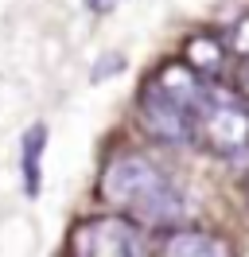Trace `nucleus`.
<instances>
[{
	"mask_svg": "<svg viewBox=\"0 0 249 257\" xmlns=\"http://www.w3.org/2000/svg\"><path fill=\"white\" fill-rule=\"evenodd\" d=\"M160 257H230V245L218 238V234H206V230H191V226H179L171 230L164 245H160Z\"/></svg>",
	"mask_w": 249,
	"mask_h": 257,
	"instance_id": "obj_5",
	"label": "nucleus"
},
{
	"mask_svg": "<svg viewBox=\"0 0 249 257\" xmlns=\"http://www.w3.org/2000/svg\"><path fill=\"white\" fill-rule=\"evenodd\" d=\"M237 82H241V97L249 101V59H245V66H241V78Z\"/></svg>",
	"mask_w": 249,
	"mask_h": 257,
	"instance_id": "obj_10",
	"label": "nucleus"
},
{
	"mask_svg": "<svg viewBox=\"0 0 249 257\" xmlns=\"http://www.w3.org/2000/svg\"><path fill=\"white\" fill-rule=\"evenodd\" d=\"M97 191L109 207L125 210V218L148 230H179L187 218L183 191L140 152H117L105 164Z\"/></svg>",
	"mask_w": 249,
	"mask_h": 257,
	"instance_id": "obj_1",
	"label": "nucleus"
},
{
	"mask_svg": "<svg viewBox=\"0 0 249 257\" xmlns=\"http://www.w3.org/2000/svg\"><path fill=\"white\" fill-rule=\"evenodd\" d=\"M137 117L144 133L156 137V141H164V145H187V141H195V113L179 105L175 97H168L152 78L144 82V90L137 97Z\"/></svg>",
	"mask_w": 249,
	"mask_h": 257,
	"instance_id": "obj_4",
	"label": "nucleus"
},
{
	"mask_svg": "<svg viewBox=\"0 0 249 257\" xmlns=\"http://www.w3.org/2000/svg\"><path fill=\"white\" fill-rule=\"evenodd\" d=\"M222 59H226V47H222V39L218 35H191L183 47V63L195 70V74H202V78H210V74H218L222 70Z\"/></svg>",
	"mask_w": 249,
	"mask_h": 257,
	"instance_id": "obj_7",
	"label": "nucleus"
},
{
	"mask_svg": "<svg viewBox=\"0 0 249 257\" xmlns=\"http://www.w3.org/2000/svg\"><path fill=\"white\" fill-rule=\"evenodd\" d=\"M195 137L214 156H241L249 148V105L245 97L206 86L202 105L195 113Z\"/></svg>",
	"mask_w": 249,
	"mask_h": 257,
	"instance_id": "obj_2",
	"label": "nucleus"
},
{
	"mask_svg": "<svg viewBox=\"0 0 249 257\" xmlns=\"http://www.w3.org/2000/svg\"><path fill=\"white\" fill-rule=\"evenodd\" d=\"M82 4H86L90 12H109V8L117 4V0H82Z\"/></svg>",
	"mask_w": 249,
	"mask_h": 257,
	"instance_id": "obj_9",
	"label": "nucleus"
},
{
	"mask_svg": "<svg viewBox=\"0 0 249 257\" xmlns=\"http://www.w3.org/2000/svg\"><path fill=\"white\" fill-rule=\"evenodd\" d=\"M230 47L241 55V59H249V16H241L237 24H233V32H230Z\"/></svg>",
	"mask_w": 249,
	"mask_h": 257,
	"instance_id": "obj_8",
	"label": "nucleus"
},
{
	"mask_svg": "<svg viewBox=\"0 0 249 257\" xmlns=\"http://www.w3.org/2000/svg\"><path fill=\"white\" fill-rule=\"evenodd\" d=\"M43 148H47V125H31L24 133V152H20V172H24V195L35 199L43 191Z\"/></svg>",
	"mask_w": 249,
	"mask_h": 257,
	"instance_id": "obj_6",
	"label": "nucleus"
},
{
	"mask_svg": "<svg viewBox=\"0 0 249 257\" xmlns=\"http://www.w3.org/2000/svg\"><path fill=\"white\" fill-rule=\"evenodd\" d=\"M70 257H152L144 226L125 214H97L70 230Z\"/></svg>",
	"mask_w": 249,
	"mask_h": 257,
	"instance_id": "obj_3",
	"label": "nucleus"
}]
</instances>
